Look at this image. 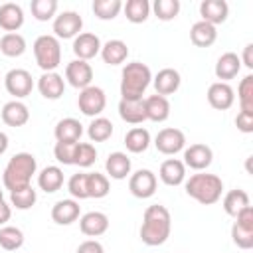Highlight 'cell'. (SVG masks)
<instances>
[{
  "mask_svg": "<svg viewBox=\"0 0 253 253\" xmlns=\"http://www.w3.org/2000/svg\"><path fill=\"white\" fill-rule=\"evenodd\" d=\"M172 231V217L170 211L160 206V204H152L144 210L142 215V225H140V239L144 245L156 247L162 245Z\"/></svg>",
  "mask_w": 253,
  "mask_h": 253,
  "instance_id": "cell-1",
  "label": "cell"
},
{
  "mask_svg": "<svg viewBox=\"0 0 253 253\" xmlns=\"http://www.w3.org/2000/svg\"><path fill=\"white\" fill-rule=\"evenodd\" d=\"M36 170H38L36 156L30 152H18L8 160L2 174V184L10 192L32 186V176L36 174Z\"/></svg>",
  "mask_w": 253,
  "mask_h": 253,
  "instance_id": "cell-2",
  "label": "cell"
},
{
  "mask_svg": "<svg viewBox=\"0 0 253 253\" xmlns=\"http://www.w3.org/2000/svg\"><path fill=\"white\" fill-rule=\"evenodd\" d=\"M184 188H186V194L190 198H194L196 202H200L202 206H211L221 198L223 182L217 174L198 172L186 180Z\"/></svg>",
  "mask_w": 253,
  "mask_h": 253,
  "instance_id": "cell-3",
  "label": "cell"
},
{
  "mask_svg": "<svg viewBox=\"0 0 253 253\" xmlns=\"http://www.w3.org/2000/svg\"><path fill=\"white\" fill-rule=\"evenodd\" d=\"M152 81V71L142 61H130L121 73V99H142Z\"/></svg>",
  "mask_w": 253,
  "mask_h": 253,
  "instance_id": "cell-4",
  "label": "cell"
},
{
  "mask_svg": "<svg viewBox=\"0 0 253 253\" xmlns=\"http://www.w3.org/2000/svg\"><path fill=\"white\" fill-rule=\"evenodd\" d=\"M34 57L36 63L40 65V69L43 73L47 71H55L57 65L61 63V45L59 40L51 34H43L38 36L34 42Z\"/></svg>",
  "mask_w": 253,
  "mask_h": 253,
  "instance_id": "cell-5",
  "label": "cell"
},
{
  "mask_svg": "<svg viewBox=\"0 0 253 253\" xmlns=\"http://www.w3.org/2000/svg\"><path fill=\"white\" fill-rule=\"evenodd\" d=\"M105 105H107V95L101 87L97 85H89L85 89H81L79 97H77V107L83 115L87 117H99L103 111H105Z\"/></svg>",
  "mask_w": 253,
  "mask_h": 253,
  "instance_id": "cell-6",
  "label": "cell"
},
{
  "mask_svg": "<svg viewBox=\"0 0 253 253\" xmlns=\"http://www.w3.org/2000/svg\"><path fill=\"white\" fill-rule=\"evenodd\" d=\"M83 28V18L75 10H63L53 18V34L57 40L77 38Z\"/></svg>",
  "mask_w": 253,
  "mask_h": 253,
  "instance_id": "cell-7",
  "label": "cell"
},
{
  "mask_svg": "<svg viewBox=\"0 0 253 253\" xmlns=\"http://www.w3.org/2000/svg\"><path fill=\"white\" fill-rule=\"evenodd\" d=\"M4 85H6V91L10 95H14L16 99H24L32 93L34 89V77L28 69H22V67H16V69H10L4 77Z\"/></svg>",
  "mask_w": 253,
  "mask_h": 253,
  "instance_id": "cell-8",
  "label": "cell"
},
{
  "mask_svg": "<svg viewBox=\"0 0 253 253\" xmlns=\"http://www.w3.org/2000/svg\"><path fill=\"white\" fill-rule=\"evenodd\" d=\"M156 186H158L156 174L152 170H148V168H140L134 174H130V178H128V190H130V194L134 198H140V200H146V198L154 196Z\"/></svg>",
  "mask_w": 253,
  "mask_h": 253,
  "instance_id": "cell-9",
  "label": "cell"
},
{
  "mask_svg": "<svg viewBox=\"0 0 253 253\" xmlns=\"http://www.w3.org/2000/svg\"><path fill=\"white\" fill-rule=\"evenodd\" d=\"M154 146L158 152L162 154H176L180 150H184L186 146V134L180 128L174 126H166L162 130H158V134L154 136Z\"/></svg>",
  "mask_w": 253,
  "mask_h": 253,
  "instance_id": "cell-10",
  "label": "cell"
},
{
  "mask_svg": "<svg viewBox=\"0 0 253 253\" xmlns=\"http://www.w3.org/2000/svg\"><path fill=\"white\" fill-rule=\"evenodd\" d=\"M65 79L71 87L75 89H85L93 81V67L89 61L83 59H73L65 65Z\"/></svg>",
  "mask_w": 253,
  "mask_h": 253,
  "instance_id": "cell-11",
  "label": "cell"
},
{
  "mask_svg": "<svg viewBox=\"0 0 253 253\" xmlns=\"http://www.w3.org/2000/svg\"><path fill=\"white\" fill-rule=\"evenodd\" d=\"M213 160V150L204 144V142H196V144H190L188 148H184V166L192 168V170H206Z\"/></svg>",
  "mask_w": 253,
  "mask_h": 253,
  "instance_id": "cell-12",
  "label": "cell"
},
{
  "mask_svg": "<svg viewBox=\"0 0 253 253\" xmlns=\"http://www.w3.org/2000/svg\"><path fill=\"white\" fill-rule=\"evenodd\" d=\"M101 40L97 34L93 32H81L77 38H73V53L77 55V59L89 61L93 59L97 53H101Z\"/></svg>",
  "mask_w": 253,
  "mask_h": 253,
  "instance_id": "cell-13",
  "label": "cell"
},
{
  "mask_svg": "<svg viewBox=\"0 0 253 253\" xmlns=\"http://www.w3.org/2000/svg\"><path fill=\"white\" fill-rule=\"evenodd\" d=\"M38 91H40V95L43 99L57 101L65 91V79L55 71L42 73L40 79H38Z\"/></svg>",
  "mask_w": 253,
  "mask_h": 253,
  "instance_id": "cell-14",
  "label": "cell"
},
{
  "mask_svg": "<svg viewBox=\"0 0 253 253\" xmlns=\"http://www.w3.org/2000/svg\"><path fill=\"white\" fill-rule=\"evenodd\" d=\"M235 101V93L229 83L215 81L208 87V103L217 111H227Z\"/></svg>",
  "mask_w": 253,
  "mask_h": 253,
  "instance_id": "cell-15",
  "label": "cell"
},
{
  "mask_svg": "<svg viewBox=\"0 0 253 253\" xmlns=\"http://www.w3.org/2000/svg\"><path fill=\"white\" fill-rule=\"evenodd\" d=\"M79 213H81L79 202L73 200V198L59 200V202H55L53 208H51V219H53L57 225H71L73 221L79 219Z\"/></svg>",
  "mask_w": 253,
  "mask_h": 253,
  "instance_id": "cell-16",
  "label": "cell"
},
{
  "mask_svg": "<svg viewBox=\"0 0 253 253\" xmlns=\"http://www.w3.org/2000/svg\"><path fill=\"white\" fill-rule=\"evenodd\" d=\"M24 26V10L16 2L0 4V28L6 34H14Z\"/></svg>",
  "mask_w": 253,
  "mask_h": 253,
  "instance_id": "cell-17",
  "label": "cell"
},
{
  "mask_svg": "<svg viewBox=\"0 0 253 253\" xmlns=\"http://www.w3.org/2000/svg\"><path fill=\"white\" fill-rule=\"evenodd\" d=\"M79 229L87 237H99L109 229V217L103 211H87L79 217Z\"/></svg>",
  "mask_w": 253,
  "mask_h": 253,
  "instance_id": "cell-18",
  "label": "cell"
},
{
  "mask_svg": "<svg viewBox=\"0 0 253 253\" xmlns=\"http://www.w3.org/2000/svg\"><path fill=\"white\" fill-rule=\"evenodd\" d=\"M152 83H154V89H156V95H172L180 89V83H182V77L180 73L174 69V67H164L160 69L154 77H152Z\"/></svg>",
  "mask_w": 253,
  "mask_h": 253,
  "instance_id": "cell-19",
  "label": "cell"
},
{
  "mask_svg": "<svg viewBox=\"0 0 253 253\" xmlns=\"http://www.w3.org/2000/svg\"><path fill=\"white\" fill-rule=\"evenodd\" d=\"M200 16L204 22L211 24V26H217V24H223L229 16V6L225 0H204L200 4Z\"/></svg>",
  "mask_w": 253,
  "mask_h": 253,
  "instance_id": "cell-20",
  "label": "cell"
},
{
  "mask_svg": "<svg viewBox=\"0 0 253 253\" xmlns=\"http://www.w3.org/2000/svg\"><path fill=\"white\" fill-rule=\"evenodd\" d=\"M144 101V115L152 123H164L170 117V101L162 95H150Z\"/></svg>",
  "mask_w": 253,
  "mask_h": 253,
  "instance_id": "cell-21",
  "label": "cell"
},
{
  "mask_svg": "<svg viewBox=\"0 0 253 253\" xmlns=\"http://www.w3.org/2000/svg\"><path fill=\"white\" fill-rule=\"evenodd\" d=\"M130 168H132V162H130L128 154L121 152V150L111 152L105 160V170L113 180H125L130 174Z\"/></svg>",
  "mask_w": 253,
  "mask_h": 253,
  "instance_id": "cell-22",
  "label": "cell"
},
{
  "mask_svg": "<svg viewBox=\"0 0 253 253\" xmlns=\"http://www.w3.org/2000/svg\"><path fill=\"white\" fill-rule=\"evenodd\" d=\"M0 117H2L4 125H8V126H24L30 121V111L22 101L14 99L2 107Z\"/></svg>",
  "mask_w": 253,
  "mask_h": 253,
  "instance_id": "cell-23",
  "label": "cell"
},
{
  "mask_svg": "<svg viewBox=\"0 0 253 253\" xmlns=\"http://www.w3.org/2000/svg\"><path fill=\"white\" fill-rule=\"evenodd\" d=\"M158 176L166 186H180L186 180V166L178 158H168L160 164Z\"/></svg>",
  "mask_w": 253,
  "mask_h": 253,
  "instance_id": "cell-24",
  "label": "cell"
},
{
  "mask_svg": "<svg viewBox=\"0 0 253 253\" xmlns=\"http://www.w3.org/2000/svg\"><path fill=\"white\" fill-rule=\"evenodd\" d=\"M239 69H241V59H239V55L233 53V51H225V53L219 55V59H217L213 71H215V77H217L219 81L227 83L229 79L237 77Z\"/></svg>",
  "mask_w": 253,
  "mask_h": 253,
  "instance_id": "cell-25",
  "label": "cell"
},
{
  "mask_svg": "<svg viewBox=\"0 0 253 253\" xmlns=\"http://www.w3.org/2000/svg\"><path fill=\"white\" fill-rule=\"evenodd\" d=\"M53 134H55L57 142H79V138L83 134V125L73 117H65V119L57 121Z\"/></svg>",
  "mask_w": 253,
  "mask_h": 253,
  "instance_id": "cell-26",
  "label": "cell"
},
{
  "mask_svg": "<svg viewBox=\"0 0 253 253\" xmlns=\"http://www.w3.org/2000/svg\"><path fill=\"white\" fill-rule=\"evenodd\" d=\"M119 115L128 125H140L146 121L144 115V101L142 99H121L119 101Z\"/></svg>",
  "mask_w": 253,
  "mask_h": 253,
  "instance_id": "cell-27",
  "label": "cell"
},
{
  "mask_svg": "<svg viewBox=\"0 0 253 253\" xmlns=\"http://www.w3.org/2000/svg\"><path fill=\"white\" fill-rule=\"evenodd\" d=\"M101 57L107 65H121L128 57V45L123 40H109L101 45Z\"/></svg>",
  "mask_w": 253,
  "mask_h": 253,
  "instance_id": "cell-28",
  "label": "cell"
},
{
  "mask_svg": "<svg viewBox=\"0 0 253 253\" xmlns=\"http://www.w3.org/2000/svg\"><path fill=\"white\" fill-rule=\"evenodd\" d=\"M190 40L198 47H210L217 40V30H215V26L200 20L190 28Z\"/></svg>",
  "mask_w": 253,
  "mask_h": 253,
  "instance_id": "cell-29",
  "label": "cell"
},
{
  "mask_svg": "<svg viewBox=\"0 0 253 253\" xmlns=\"http://www.w3.org/2000/svg\"><path fill=\"white\" fill-rule=\"evenodd\" d=\"M38 186L45 194H53L63 186V170L59 166H45L38 174Z\"/></svg>",
  "mask_w": 253,
  "mask_h": 253,
  "instance_id": "cell-30",
  "label": "cell"
},
{
  "mask_svg": "<svg viewBox=\"0 0 253 253\" xmlns=\"http://www.w3.org/2000/svg\"><path fill=\"white\" fill-rule=\"evenodd\" d=\"M125 146L132 154H140L150 146V132L142 126H132L125 134Z\"/></svg>",
  "mask_w": 253,
  "mask_h": 253,
  "instance_id": "cell-31",
  "label": "cell"
},
{
  "mask_svg": "<svg viewBox=\"0 0 253 253\" xmlns=\"http://www.w3.org/2000/svg\"><path fill=\"white\" fill-rule=\"evenodd\" d=\"M87 136L91 142H105L113 136V123L107 117H95L87 126Z\"/></svg>",
  "mask_w": 253,
  "mask_h": 253,
  "instance_id": "cell-32",
  "label": "cell"
},
{
  "mask_svg": "<svg viewBox=\"0 0 253 253\" xmlns=\"http://www.w3.org/2000/svg\"><path fill=\"white\" fill-rule=\"evenodd\" d=\"M247 206H249V194H247L245 190H241V188L229 190V192L225 194V198H223V210H225V213L231 215V217H235L237 211H241V210L247 208Z\"/></svg>",
  "mask_w": 253,
  "mask_h": 253,
  "instance_id": "cell-33",
  "label": "cell"
},
{
  "mask_svg": "<svg viewBox=\"0 0 253 253\" xmlns=\"http://www.w3.org/2000/svg\"><path fill=\"white\" fill-rule=\"evenodd\" d=\"M123 10L128 22L142 24L150 16V2L148 0H126V4H123Z\"/></svg>",
  "mask_w": 253,
  "mask_h": 253,
  "instance_id": "cell-34",
  "label": "cell"
},
{
  "mask_svg": "<svg viewBox=\"0 0 253 253\" xmlns=\"http://www.w3.org/2000/svg\"><path fill=\"white\" fill-rule=\"evenodd\" d=\"M0 51L6 57H20L26 51V40L22 34L14 32V34H4L0 38Z\"/></svg>",
  "mask_w": 253,
  "mask_h": 253,
  "instance_id": "cell-35",
  "label": "cell"
},
{
  "mask_svg": "<svg viewBox=\"0 0 253 253\" xmlns=\"http://www.w3.org/2000/svg\"><path fill=\"white\" fill-rule=\"evenodd\" d=\"M24 245V231L14 225L0 227V247L4 251H16Z\"/></svg>",
  "mask_w": 253,
  "mask_h": 253,
  "instance_id": "cell-36",
  "label": "cell"
},
{
  "mask_svg": "<svg viewBox=\"0 0 253 253\" xmlns=\"http://www.w3.org/2000/svg\"><path fill=\"white\" fill-rule=\"evenodd\" d=\"M87 190H89V198H95V200L105 198L111 190L109 178L99 172H87Z\"/></svg>",
  "mask_w": 253,
  "mask_h": 253,
  "instance_id": "cell-37",
  "label": "cell"
},
{
  "mask_svg": "<svg viewBox=\"0 0 253 253\" xmlns=\"http://www.w3.org/2000/svg\"><path fill=\"white\" fill-rule=\"evenodd\" d=\"M93 14L99 20H115L123 10L121 0H93Z\"/></svg>",
  "mask_w": 253,
  "mask_h": 253,
  "instance_id": "cell-38",
  "label": "cell"
},
{
  "mask_svg": "<svg viewBox=\"0 0 253 253\" xmlns=\"http://www.w3.org/2000/svg\"><path fill=\"white\" fill-rule=\"evenodd\" d=\"M36 202H38V192L32 186L10 192V206H14L16 210H30V208H34Z\"/></svg>",
  "mask_w": 253,
  "mask_h": 253,
  "instance_id": "cell-39",
  "label": "cell"
},
{
  "mask_svg": "<svg viewBox=\"0 0 253 253\" xmlns=\"http://www.w3.org/2000/svg\"><path fill=\"white\" fill-rule=\"evenodd\" d=\"M32 16L40 22H47L57 12V0H32L30 2Z\"/></svg>",
  "mask_w": 253,
  "mask_h": 253,
  "instance_id": "cell-40",
  "label": "cell"
},
{
  "mask_svg": "<svg viewBox=\"0 0 253 253\" xmlns=\"http://www.w3.org/2000/svg\"><path fill=\"white\" fill-rule=\"evenodd\" d=\"M150 10H154L158 20L168 22V20H174L180 14V0H154Z\"/></svg>",
  "mask_w": 253,
  "mask_h": 253,
  "instance_id": "cell-41",
  "label": "cell"
},
{
  "mask_svg": "<svg viewBox=\"0 0 253 253\" xmlns=\"http://www.w3.org/2000/svg\"><path fill=\"white\" fill-rule=\"evenodd\" d=\"M237 97H239V111L253 113V75H245L237 87Z\"/></svg>",
  "mask_w": 253,
  "mask_h": 253,
  "instance_id": "cell-42",
  "label": "cell"
},
{
  "mask_svg": "<svg viewBox=\"0 0 253 253\" xmlns=\"http://www.w3.org/2000/svg\"><path fill=\"white\" fill-rule=\"evenodd\" d=\"M95 160H97V148L91 142H77L73 164L79 168H89L91 164H95Z\"/></svg>",
  "mask_w": 253,
  "mask_h": 253,
  "instance_id": "cell-43",
  "label": "cell"
},
{
  "mask_svg": "<svg viewBox=\"0 0 253 253\" xmlns=\"http://www.w3.org/2000/svg\"><path fill=\"white\" fill-rule=\"evenodd\" d=\"M67 190L71 194L73 200H87L89 198V190H87V172H77L69 178L67 182Z\"/></svg>",
  "mask_w": 253,
  "mask_h": 253,
  "instance_id": "cell-44",
  "label": "cell"
},
{
  "mask_svg": "<svg viewBox=\"0 0 253 253\" xmlns=\"http://www.w3.org/2000/svg\"><path fill=\"white\" fill-rule=\"evenodd\" d=\"M75 146L77 142H55L53 146V156L59 164L69 166L73 164V156H75Z\"/></svg>",
  "mask_w": 253,
  "mask_h": 253,
  "instance_id": "cell-45",
  "label": "cell"
},
{
  "mask_svg": "<svg viewBox=\"0 0 253 253\" xmlns=\"http://www.w3.org/2000/svg\"><path fill=\"white\" fill-rule=\"evenodd\" d=\"M231 241L239 249H251L253 247V229H245L237 223L231 225Z\"/></svg>",
  "mask_w": 253,
  "mask_h": 253,
  "instance_id": "cell-46",
  "label": "cell"
},
{
  "mask_svg": "<svg viewBox=\"0 0 253 253\" xmlns=\"http://www.w3.org/2000/svg\"><path fill=\"white\" fill-rule=\"evenodd\" d=\"M235 126H237L241 132H245V134L253 132V113L239 111L237 117H235Z\"/></svg>",
  "mask_w": 253,
  "mask_h": 253,
  "instance_id": "cell-47",
  "label": "cell"
},
{
  "mask_svg": "<svg viewBox=\"0 0 253 253\" xmlns=\"http://www.w3.org/2000/svg\"><path fill=\"white\" fill-rule=\"evenodd\" d=\"M235 223L241 225V227H245V229H253V208L247 206V208H243L241 211H237Z\"/></svg>",
  "mask_w": 253,
  "mask_h": 253,
  "instance_id": "cell-48",
  "label": "cell"
},
{
  "mask_svg": "<svg viewBox=\"0 0 253 253\" xmlns=\"http://www.w3.org/2000/svg\"><path fill=\"white\" fill-rule=\"evenodd\" d=\"M75 253H105V247L97 239H87V241L79 243Z\"/></svg>",
  "mask_w": 253,
  "mask_h": 253,
  "instance_id": "cell-49",
  "label": "cell"
},
{
  "mask_svg": "<svg viewBox=\"0 0 253 253\" xmlns=\"http://www.w3.org/2000/svg\"><path fill=\"white\" fill-rule=\"evenodd\" d=\"M239 59H241V63H243L247 69H253V43H247V45L243 47V55H241Z\"/></svg>",
  "mask_w": 253,
  "mask_h": 253,
  "instance_id": "cell-50",
  "label": "cell"
},
{
  "mask_svg": "<svg viewBox=\"0 0 253 253\" xmlns=\"http://www.w3.org/2000/svg\"><path fill=\"white\" fill-rule=\"evenodd\" d=\"M12 217V208L6 200H0V227L6 225V221H10Z\"/></svg>",
  "mask_w": 253,
  "mask_h": 253,
  "instance_id": "cell-51",
  "label": "cell"
},
{
  "mask_svg": "<svg viewBox=\"0 0 253 253\" xmlns=\"http://www.w3.org/2000/svg\"><path fill=\"white\" fill-rule=\"evenodd\" d=\"M8 144H10V140H8V134L4 132V130H0V156L8 150Z\"/></svg>",
  "mask_w": 253,
  "mask_h": 253,
  "instance_id": "cell-52",
  "label": "cell"
},
{
  "mask_svg": "<svg viewBox=\"0 0 253 253\" xmlns=\"http://www.w3.org/2000/svg\"><path fill=\"white\" fill-rule=\"evenodd\" d=\"M0 200H4V192L2 190H0Z\"/></svg>",
  "mask_w": 253,
  "mask_h": 253,
  "instance_id": "cell-53",
  "label": "cell"
}]
</instances>
